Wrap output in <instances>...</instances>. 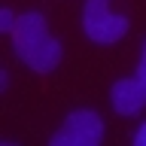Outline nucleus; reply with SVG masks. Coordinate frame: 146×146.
I'll list each match as a JSON object with an SVG mask.
<instances>
[{"label": "nucleus", "instance_id": "obj_1", "mask_svg": "<svg viewBox=\"0 0 146 146\" xmlns=\"http://www.w3.org/2000/svg\"><path fill=\"white\" fill-rule=\"evenodd\" d=\"M9 36H12L15 58L25 67H31L34 73L46 76V73H52L61 64L64 46L58 36L49 34V25H46L43 12H21Z\"/></svg>", "mask_w": 146, "mask_h": 146}, {"label": "nucleus", "instance_id": "obj_2", "mask_svg": "<svg viewBox=\"0 0 146 146\" xmlns=\"http://www.w3.org/2000/svg\"><path fill=\"white\" fill-rule=\"evenodd\" d=\"M82 31L91 43L98 46H113L131 31L128 15L110 12V0H85L82 6Z\"/></svg>", "mask_w": 146, "mask_h": 146}, {"label": "nucleus", "instance_id": "obj_3", "mask_svg": "<svg viewBox=\"0 0 146 146\" xmlns=\"http://www.w3.org/2000/svg\"><path fill=\"white\" fill-rule=\"evenodd\" d=\"M104 119L94 110H73L61 128L49 137V146H100Z\"/></svg>", "mask_w": 146, "mask_h": 146}, {"label": "nucleus", "instance_id": "obj_4", "mask_svg": "<svg viewBox=\"0 0 146 146\" xmlns=\"http://www.w3.org/2000/svg\"><path fill=\"white\" fill-rule=\"evenodd\" d=\"M110 104L119 116H137L146 107V82L140 76H125L116 79L110 88Z\"/></svg>", "mask_w": 146, "mask_h": 146}, {"label": "nucleus", "instance_id": "obj_5", "mask_svg": "<svg viewBox=\"0 0 146 146\" xmlns=\"http://www.w3.org/2000/svg\"><path fill=\"white\" fill-rule=\"evenodd\" d=\"M15 21H18V15H15L9 6H3V9H0V31H3V34H12Z\"/></svg>", "mask_w": 146, "mask_h": 146}, {"label": "nucleus", "instance_id": "obj_6", "mask_svg": "<svg viewBox=\"0 0 146 146\" xmlns=\"http://www.w3.org/2000/svg\"><path fill=\"white\" fill-rule=\"evenodd\" d=\"M137 76L146 82V40H143V46H140V61H137Z\"/></svg>", "mask_w": 146, "mask_h": 146}, {"label": "nucleus", "instance_id": "obj_7", "mask_svg": "<svg viewBox=\"0 0 146 146\" xmlns=\"http://www.w3.org/2000/svg\"><path fill=\"white\" fill-rule=\"evenodd\" d=\"M134 146H146V122H140V128L134 131Z\"/></svg>", "mask_w": 146, "mask_h": 146}, {"label": "nucleus", "instance_id": "obj_8", "mask_svg": "<svg viewBox=\"0 0 146 146\" xmlns=\"http://www.w3.org/2000/svg\"><path fill=\"white\" fill-rule=\"evenodd\" d=\"M0 88H3V91H6V88H9V73H6V70L0 73Z\"/></svg>", "mask_w": 146, "mask_h": 146}]
</instances>
